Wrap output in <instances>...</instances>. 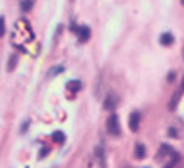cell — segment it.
<instances>
[{
  "label": "cell",
  "instance_id": "obj_9",
  "mask_svg": "<svg viewBox=\"0 0 184 168\" xmlns=\"http://www.w3.org/2000/svg\"><path fill=\"white\" fill-rule=\"evenodd\" d=\"M67 89L72 90V92H80L81 90V81L80 80H70V81H67Z\"/></svg>",
  "mask_w": 184,
  "mask_h": 168
},
{
  "label": "cell",
  "instance_id": "obj_15",
  "mask_svg": "<svg viewBox=\"0 0 184 168\" xmlns=\"http://www.w3.org/2000/svg\"><path fill=\"white\" fill-rule=\"evenodd\" d=\"M14 65H16V56H11V58H9V65H7V71H13V69H14Z\"/></svg>",
  "mask_w": 184,
  "mask_h": 168
},
{
  "label": "cell",
  "instance_id": "obj_14",
  "mask_svg": "<svg viewBox=\"0 0 184 168\" xmlns=\"http://www.w3.org/2000/svg\"><path fill=\"white\" fill-rule=\"evenodd\" d=\"M5 34V18L4 16H0V38Z\"/></svg>",
  "mask_w": 184,
  "mask_h": 168
},
{
  "label": "cell",
  "instance_id": "obj_2",
  "mask_svg": "<svg viewBox=\"0 0 184 168\" xmlns=\"http://www.w3.org/2000/svg\"><path fill=\"white\" fill-rule=\"evenodd\" d=\"M107 130L112 136H121V125H119V118L117 114H110L107 119Z\"/></svg>",
  "mask_w": 184,
  "mask_h": 168
},
{
  "label": "cell",
  "instance_id": "obj_8",
  "mask_svg": "<svg viewBox=\"0 0 184 168\" xmlns=\"http://www.w3.org/2000/svg\"><path fill=\"white\" fill-rule=\"evenodd\" d=\"M172 154H175V152H173L168 145H163V147H161V150H159V154L155 156V159H159V161H161L164 156H172Z\"/></svg>",
  "mask_w": 184,
  "mask_h": 168
},
{
  "label": "cell",
  "instance_id": "obj_5",
  "mask_svg": "<svg viewBox=\"0 0 184 168\" xmlns=\"http://www.w3.org/2000/svg\"><path fill=\"white\" fill-rule=\"evenodd\" d=\"M78 40L83 43V42H87L89 38H90V27L89 25H80V29H78Z\"/></svg>",
  "mask_w": 184,
  "mask_h": 168
},
{
  "label": "cell",
  "instance_id": "obj_10",
  "mask_svg": "<svg viewBox=\"0 0 184 168\" xmlns=\"http://www.w3.org/2000/svg\"><path fill=\"white\" fill-rule=\"evenodd\" d=\"M52 141L54 143H65V134L61 132V130H56V132H52Z\"/></svg>",
  "mask_w": 184,
  "mask_h": 168
},
{
  "label": "cell",
  "instance_id": "obj_1",
  "mask_svg": "<svg viewBox=\"0 0 184 168\" xmlns=\"http://www.w3.org/2000/svg\"><path fill=\"white\" fill-rule=\"evenodd\" d=\"M33 38H34V34H33V29H31L29 22H27L25 18H20V20L14 24L13 34H11V43H14L18 49H20V47L23 49V45L29 43V42H33Z\"/></svg>",
  "mask_w": 184,
  "mask_h": 168
},
{
  "label": "cell",
  "instance_id": "obj_7",
  "mask_svg": "<svg viewBox=\"0 0 184 168\" xmlns=\"http://www.w3.org/2000/svg\"><path fill=\"white\" fill-rule=\"evenodd\" d=\"M145 156H146V148H145V145L137 143L136 148H134V157H136V159H143Z\"/></svg>",
  "mask_w": 184,
  "mask_h": 168
},
{
  "label": "cell",
  "instance_id": "obj_19",
  "mask_svg": "<svg viewBox=\"0 0 184 168\" xmlns=\"http://www.w3.org/2000/svg\"><path fill=\"white\" fill-rule=\"evenodd\" d=\"M181 4H182V5H184V0H181Z\"/></svg>",
  "mask_w": 184,
  "mask_h": 168
},
{
  "label": "cell",
  "instance_id": "obj_16",
  "mask_svg": "<svg viewBox=\"0 0 184 168\" xmlns=\"http://www.w3.org/2000/svg\"><path fill=\"white\" fill-rule=\"evenodd\" d=\"M47 154H49V148H45V150H42V152H40V156H38V157H40V159H42V157H45V156H47Z\"/></svg>",
  "mask_w": 184,
  "mask_h": 168
},
{
  "label": "cell",
  "instance_id": "obj_6",
  "mask_svg": "<svg viewBox=\"0 0 184 168\" xmlns=\"http://www.w3.org/2000/svg\"><path fill=\"white\" fill-rule=\"evenodd\" d=\"M173 42H175V38H173L172 33H163V34L159 36V43H161L163 47H168V45H172Z\"/></svg>",
  "mask_w": 184,
  "mask_h": 168
},
{
  "label": "cell",
  "instance_id": "obj_18",
  "mask_svg": "<svg viewBox=\"0 0 184 168\" xmlns=\"http://www.w3.org/2000/svg\"><path fill=\"white\" fill-rule=\"evenodd\" d=\"M181 90H184V80H182V87H181Z\"/></svg>",
  "mask_w": 184,
  "mask_h": 168
},
{
  "label": "cell",
  "instance_id": "obj_12",
  "mask_svg": "<svg viewBox=\"0 0 184 168\" xmlns=\"http://www.w3.org/2000/svg\"><path fill=\"white\" fill-rule=\"evenodd\" d=\"M33 4H34V0H22L20 2V7H22V11H31Z\"/></svg>",
  "mask_w": 184,
  "mask_h": 168
},
{
  "label": "cell",
  "instance_id": "obj_3",
  "mask_svg": "<svg viewBox=\"0 0 184 168\" xmlns=\"http://www.w3.org/2000/svg\"><path fill=\"white\" fill-rule=\"evenodd\" d=\"M139 123H141V112L139 110H134L130 114V119H128V127L132 132H137L139 130Z\"/></svg>",
  "mask_w": 184,
  "mask_h": 168
},
{
  "label": "cell",
  "instance_id": "obj_13",
  "mask_svg": "<svg viewBox=\"0 0 184 168\" xmlns=\"http://www.w3.org/2000/svg\"><path fill=\"white\" fill-rule=\"evenodd\" d=\"M60 72H63V65H58V67H52V69L49 71V76H54V74H60Z\"/></svg>",
  "mask_w": 184,
  "mask_h": 168
},
{
  "label": "cell",
  "instance_id": "obj_17",
  "mask_svg": "<svg viewBox=\"0 0 184 168\" xmlns=\"http://www.w3.org/2000/svg\"><path fill=\"white\" fill-rule=\"evenodd\" d=\"M27 127H29V121H25V123L22 125V132H25V128H27Z\"/></svg>",
  "mask_w": 184,
  "mask_h": 168
},
{
  "label": "cell",
  "instance_id": "obj_11",
  "mask_svg": "<svg viewBox=\"0 0 184 168\" xmlns=\"http://www.w3.org/2000/svg\"><path fill=\"white\" fill-rule=\"evenodd\" d=\"M181 94H182V90L179 89V90L175 92V96H173V100H170V109H172V110H173V109L177 107V101L181 100Z\"/></svg>",
  "mask_w": 184,
  "mask_h": 168
},
{
  "label": "cell",
  "instance_id": "obj_4",
  "mask_svg": "<svg viewBox=\"0 0 184 168\" xmlns=\"http://www.w3.org/2000/svg\"><path fill=\"white\" fill-rule=\"evenodd\" d=\"M116 103H117V96H116L114 92H110V94L105 98V101H103V109H105V110H114V109H116Z\"/></svg>",
  "mask_w": 184,
  "mask_h": 168
}]
</instances>
